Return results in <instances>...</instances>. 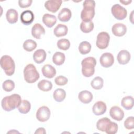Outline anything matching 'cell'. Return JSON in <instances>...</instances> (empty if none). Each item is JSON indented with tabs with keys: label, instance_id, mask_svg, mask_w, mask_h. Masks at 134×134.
<instances>
[{
	"label": "cell",
	"instance_id": "ab89813d",
	"mask_svg": "<svg viewBox=\"0 0 134 134\" xmlns=\"http://www.w3.org/2000/svg\"><path fill=\"white\" fill-rule=\"evenodd\" d=\"M46 133V131L45 130V129L43 127H40L38 128L35 132V133Z\"/></svg>",
	"mask_w": 134,
	"mask_h": 134
},
{
	"label": "cell",
	"instance_id": "5bb4252c",
	"mask_svg": "<svg viewBox=\"0 0 134 134\" xmlns=\"http://www.w3.org/2000/svg\"><path fill=\"white\" fill-rule=\"evenodd\" d=\"M107 109L106 104L102 101H98L95 103L92 108L93 113L97 116L104 114Z\"/></svg>",
	"mask_w": 134,
	"mask_h": 134
},
{
	"label": "cell",
	"instance_id": "d590c367",
	"mask_svg": "<svg viewBox=\"0 0 134 134\" xmlns=\"http://www.w3.org/2000/svg\"><path fill=\"white\" fill-rule=\"evenodd\" d=\"M2 87L5 91L11 92L15 88V83L12 80H7L3 82Z\"/></svg>",
	"mask_w": 134,
	"mask_h": 134
},
{
	"label": "cell",
	"instance_id": "ffe728a7",
	"mask_svg": "<svg viewBox=\"0 0 134 134\" xmlns=\"http://www.w3.org/2000/svg\"><path fill=\"white\" fill-rule=\"evenodd\" d=\"M43 24L48 28L52 27L57 23V18L54 15L45 14L42 17Z\"/></svg>",
	"mask_w": 134,
	"mask_h": 134
},
{
	"label": "cell",
	"instance_id": "30bf717a",
	"mask_svg": "<svg viewBox=\"0 0 134 134\" xmlns=\"http://www.w3.org/2000/svg\"><path fill=\"white\" fill-rule=\"evenodd\" d=\"M62 3L61 0H49L45 2L44 7L48 11L54 13L59 10Z\"/></svg>",
	"mask_w": 134,
	"mask_h": 134
},
{
	"label": "cell",
	"instance_id": "7a4b0ae2",
	"mask_svg": "<svg viewBox=\"0 0 134 134\" xmlns=\"http://www.w3.org/2000/svg\"><path fill=\"white\" fill-rule=\"evenodd\" d=\"M83 9L81 13V18L83 21H92L95 15V2L92 0H86L83 4Z\"/></svg>",
	"mask_w": 134,
	"mask_h": 134
},
{
	"label": "cell",
	"instance_id": "74e56055",
	"mask_svg": "<svg viewBox=\"0 0 134 134\" xmlns=\"http://www.w3.org/2000/svg\"><path fill=\"white\" fill-rule=\"evenodd\" d=\"M54 82L57 85L63 86L67 84L68 82V80L66 77L61 75V76H58L56 77L54 80Z\"/></svg>",
	"mask_w": 134,
	"mask_h": 134
},
{
	"label": "cell",
	"instance_id": "4316f807",
	"mask_svg": "<svg viewBox=\"0 0 134 134\" xmlns=\"http://www.w3.org/2000/svg\"><path fill=\"white\" fill-rule=\"evenodd\" d=\"M38 87L42 91L48 92L52 89V84L49 81L42 80L38 83Z\"/></svg>",
	"mask_w": 134,
	"mask_h": 134
},
{
	"label": "cell",
	"instance_id": "8fae6325",
	"mask_svg": "<svg viewBox=\"0 0 134 134\" xmlns=\"http://www.w3.org/2000/svg\"><path fill=\"white\" fill-rule=\"evenodd\" d=\"M110 116L115 120L120 121L124 117V112L119 107L114 106L111 107L109 110Z\"/></svg>",
	"mask_w": 134,
	"mask_h": 134
},
{
	"label": "cell",
	"instance_id": "603a6c76",
	"mask_svg": "<svg viewBox=\"0 0 134 134\" xmlns=\"http://www.w3.org/2000/svg\"><path fill=\"white\" fill-rule=\"evenodd\" d=\"M68 31L67 26L63 24L58 25L53 30L54 35L57 37H60L65 36Z\"/></svg>",
	"mask_w": 134,
	"mask_h": 134
},
{
	"label": "cell",
	"instance_id": "e575fe53",
	"mask_svg": "<svg viewBox=\"0 0 134 134\" xmlns=\"http://www.w3.org/2000/svg\"><path fill=\"white\" fill-rule=\"evenodd\" d=\"M57 47L62 50H67L70 47V42L67 39H61L57 42Z\"/></svg>",
	"mask_w": 134,
	"mask_h": 134
},
{
	"label": "cell",
	"instance_id": "8d00e7d4",
	"mask_svg": "<svg viewBox=\"0 0 134 134\" xmlns=\"http://www.w3.org/2000/svg\"><path fill=\"white\" fill-rule=\"evenodd\" d=\"M124 126L127 129H132L134 128V119L133 116L128 117L125 120Z\"/></svg>",
	"mask_w": 134,
	"mask_h": 134
},
{
	"label": "cell",
	"instance_id": "83f0119b",
	"mask_svg": "<svg viewBox=\"0 0 134 134\" xmlns=\"http://www.w3.org/2000/svg\"><path fill=\"white\" fill-rule=\"evenodd\" d=\"M94 23L92 21H83L80 24V29L84 33H88L91 32L94 29Z\"/></svg>",
	"mask_w": 134,
	"mask_h": 134
},
{
	"label": "cell",
	"instance_id": "2e32d148",
	"mask_svg": "<svg viewBox=\"0 0 134 134\" xmlns=\"http://www.w3.org/2000/svg\"><path fill=\"white\" fill-rule=\"evenodd\" d=\"M130 58L131 55L130 53L126 50H122L119 51L117 57L118 63L122 65L128 63L130 60Z\"/></svg>",
	"mask_w": 134,
	"mask_h": 134
},
{
	"label": "cell",
	"instance_id": "f1b7e54d",
	"mask_svg": "<svg viewBox=\"0 0 134 134\" xmlns=\"http://www.w3.org/2000/svg\"><path fill=\"white\" fill-rule=\"evenodd\" d=\"M31 104L27 100H22L20 104L18 107L19 111L23 114H27L30 110Z\"/></svg>",
	"mask_w": 134,
	"mask_h": 134
},
{
	"label": "cell",
	"instance_id": "4fadbf2b",
	"mask_svg": "<svg viewBox=\"0 0 134 134\" xmlns=\"http://www.w3.org/2000/svg\"><path fill=\"white\" fill-rule=\"evenodd\" d=\"M111 31L115 36L117 37H121L125 35L126 33L127 27L124 24L116 23L113 26Z\"/></svg>",
	"mask_w": 134,
	"mask_h": 134
},
{
	"label": "cell",
	"instance_id": "d6a6232c",
	"mask_svg": "<svg viewBox=\"0 0 134 134\" xmlns=\"http://www.w3.org/2000/svg\"><path fill=\"white\" fill-rule=\"evenodd\" d=\"M110 121L111 120L109 118L106 117L99 119L96 124L97 129L99 131L105 132L106 126Z\"/></svg>",
	"mask_w": 134,
	"mask_h": 134
},
{
	"label": "cell",
	"instance_id": "836d02e7",
	"mask_svg": "<svg viewBox=\"0 0 134 134\" xmlns=\"http://www.w3.org/2000/svg\"><path fill=\"white\" fill-rule=\"evenodd\" d=\"M118 128L117 124L110 121L106 126L105 132L107 134H115L117 132Z\"/></svg>",
	"mask_w": 134,
	"mask_h": 134
},
{
	"label": "cell",
	"instance_id": "ba28073f",
	"mask_svg": "<svg viewBox=\"0 0 134 134\" xmlns=\"http://www.w3.org/2000/svg\"><path fill=\"white\" fill-rule=\"evenodd\" d=\"M51 115L50 109L46 106L39 107L36 113V118L40 122H45L47 121Z\"/></svg>",
	"mask_w": 134,
	"mask_h": 134
},
{
	"label": "cell",
	"instance_id": "e0dca14e",
	"mask_svg": "<svg viewBox=\"0 0 134 134\" xmlns=\"http://www.w3.org/2000/svg\"><path fill=\"white\" fill-rule=\"evenodd\" d=\"M43 75L48 79L53 78L56 74L55 69L50 64H46L43 65L41 69Z\"/></svg>",
	"mask_w": 134,
	"mask_h": 134
},
{
	"label": "cell",
	"instance_id": "484cf974",
	"mask_svg": "<svg viewBox=\"0 0 134 134\" xmlns=\"http://www.w3.org/2000/svg\"><path fill=\"white\" fill-rule=\"evenodd\" d=\"M65 57L64 53L61 52H56L52 57V61L57 65H62L65 61Z\"/></svg>",
	"mask_w": 134,
	"mask_h": 134
},
{
	"label": "cell",
	"instance_id": "60d3db41",
	"mask_svg": "<svg viewBox=\"0 0 134 134\" xmlns=\"http://www.w3.org/2000/svg\"><path fill=\"white\" fill-rule=\"evenodd\" d=\"M131 1H120V2L122 3L124 5H128L129 3H131Z\"/></svg>",
	"mask_w": 134,
	"mask_h": 134
},
{
	"label": "cell",
	"instance_id": "9a60e30c",
	"mask_svg": "<svg viewBox=\"0 0 134 134\" xmlns=\"http://www.w3.org/2000/svg\"><path fill=\"white\" fill-rule=\"evenodd\" d=\"M45 29L40 24H35L31 29V35L36 39H40L42 35H44Z\"/></svg>",
	"mask_w": 134,
	"mask_h": 134
},
{
	"label": "cell",
	"instance_id": "d4e9b609",
	"mask_svg": "<svg viewBox=\"0 0 134 134\" xmlns=\"http://www.w3.org/2000/svg\"><path fill=\"white\" fill-rule=\"evenodd\" d=\"M53 97L56 102H61L66 97V92L63 89L58 88L54 91Z\"/></svg>",
	"mask_w": 134,
	"mask_h": 134
},
{
	"label": "cell",
	"instance_id": "7402d4cb",
	"mask_svg": "<svg viewBox=\"0 0 134 134\" xmlns=\"http://www.w3.org/2000/svg\"><path fill=\"white\" fill-rule=\"evenodd\" d=\"M18 12L14 9H8L6 14L7 21L11 24H15L18 21Z\"/></svg>",
	"mask_w": 134,
	"mask_h": 134
},
{
	"label": "cell",
	"instance_id": "4dcf8cb0",
	"mask_svg": "<svg viewBox=\"0 0 134 134\" xmlns=\"http://www.w3.org/2000/svg\"><path fill=\"white\" fill-rule=\"evenodd\" d=\"M104 84L103 79L100 76H96L94 77L91 82V85L95 90H100Z\"/></svg>",
	"mask_w": 134,
	"mask_h": 134
},
{
	"label": "cell",
	"instance_id": "3957f363",
	"mask_svg": "<svg viewBox=\"0 0 134 134\" xmlns=\"http://www.w3.org/2000/svg\"><path fill=\"white\" fill-rule=\"evenodd\" d=\"M81 65L83 75L87 77H91L94 74L96 60L92 57H86L82 61Z\"/></svg>",
	"mask_w": 134,
	"mask_h": 134
},
{
	"label": "cell",
	"instance_id": "cb8c5ba5",
	"mask_svg": "<svg viewBox=\"0 0 134 134\" xmlns=\"http://www.w3.org/2000/svg\"><path fill=\"white\" fill-rule=\"evenodd\" d=\"M121 105L127 110L132 109L133 106V98L130 96H127L123 97L121 101Z\"/></svg>",
	"mask_w": 134,
	"mask_h": 134
},
{
	"label": "cell",
	"instance_id": "44dd1931",
	"mask_svg": "<svg viewBox=\"0 0 134 134\" xmlns=\"http://www.w3.org/2000/svg\"><path fill=\"white\" fill-rule=\"evenodd\" d=\"M72 13L71 10L67 8H62L58 15L59 20L62 22L68 21L71 18Z\"/></svg>",
	"mask_w": 134,
	"mask_h": 134
},
{
	"label": "cell",
	"instance_id": "ac0fdd59",
	"mask_svg": "<svg viewBox=\"0 0 134 134\" xmlns=\"http://www.w3.org/2000/svg\"><path fill=\"white\" fill-rule=\"evenodd\" d=\"M78 98L82 103L88 104L93 99V95L90 91L84 90L79 93Z\"/></svg>",
	"mask_w": 134,
	"mask_h": 134
},
{
	"label": "cell",
	"instance_id": "9c48e42d",
	"mask_svg": "<svg viewBox=\"0 0 134 134\" xmlns=\"http://www.w3.org/2000/svg\"><path fill=\"white\" fill-rule=\"evenodd\" d=\"M99 62L101 65L104 68L110 67L114 62V56L109 52L104 53L99 58Z\"/></svg>",
	"mask_w": 134,
	"mask_h": 134
},
{
	"label": "cell",
	"instance_id": "5b68a950",
	"mask_svg": "<svg viewBox=\"0 0 134 134\" xmlns=\"http://www.w3.org/2000/svg\"><path fill=\"white\" fill-rule=\"evenodd\" d=\"M0 64L1 68L3 69L7 75L12 76L14 73L15 64L11 57L7 55L2 56L1 58Z\"/></svg>",
	"mask_w": 134,
	"mask_h": 134
},
{
	"label": "cell",
	"instance_id": "52a82bcc",
	"mask_svg": "<svg viewBox=\"0 0 134 134\" xmlns=\"http://www.w3.org/2000/svg\"><path fill=\"white\" fill-rule=\"evenodd\" d=\"M111 12L113 16L118 20L124 19L127 15V10L118 4H115L111 7Z\"/></svg>",
	"mask_w": 134,
	"mask_h": 134
},
{
	"label": "cell",
	"instance_id": "277c9868",
	"mask_svg": "<svg viewBox=\"0 0 134 134\" xmlns=\"http://www.w3.org/2000/svg\"><path fill=\"white\" fill-rule=\"evenodd\" d=\"M24 79L28 83L36 82L40 77L35 66L32 64L27 65L24 69Z\"/></svg>",
	"mask_w": 134,
	"mask_h": 134
},
{
	"label": "cell",
	"instance_id": "7c38bea8",
	"mask_svg": "<svg viewBox=\"0 0 134 134\" xmlns=\"http://www.w3.org/2000/svg\"><path fill=\"white\" fill-rule=\"evenodd\" d=\"M35 18L33 12L30 10H26L20 15V20L25 25H29L34 21Z\"/></svg>",
	"mask_w": 134,
	"mask_h": 134
},
{
	"label": "cell",
	"instance_id": "f35d334b",
	"mask_svg": "<svg viewBox=\"0 0 134 134\" xmlns=\"http://www.w3.org/2000/svg\"><path fill=\"white\" fill-rule=\"evenodd\" d=\"M32 2V0H19L18 1V5L20 7L24 8L29 7Z\"/></svg>",
	"mask_w": 134,
	"mask_h": 134
},
{
	"label": "cell",
	"instance_id": "d6986e66",
	"mask_svg": "<svg viewBox=\"0 0 134 134\" xmlns=\"http://www.w3.org/2000/svg\"><path fill=\"white\" fill-rule=\"evenodd\" d=\"M46 57V52L43 49H38L34 53L33 59L36 63L40 64L45 61Z\"/></svg>",
	"mask_w": 134,
	"mask_h": 134
},
{
	"label": "cell",
	"instance_id": "6da1fadb",
	"mask_svg": "<svg viewBox=\"0 0 134 134\" xmlns=\"http://www.w3.org/2000/svg\"><path fill=\"white\" fill-rule=\"evenodd\" d=\"M21 96L17 94H13L4 97L1 102V105L4 110L10 111L18 108L21 102Z\"/></svg>",
	"mask_w": 134,
	"mask_h": 134
},
{
	"label": "cell",
	"instance_id": "1f68e13d",
	"mask_svg": "<svg viewBox=\"0 0 134 134\" xmlns=\"http://www.w3.org/2000/svg\"><path fill=\"white\" fill-rule=\"evenodd\" d=\"M23 48L28 52L32 51L37 47V43L32 39H27L23 43Z\"/></svg>",
	"mask_w": 134,
	"mask_h": 134
},
{
	"label": "cell",
	"instance_id": "f546056e",
	"mask_svg": "<svg viewBox=\"0 0 134 134\" xmlns=\"http://www.w3.org/2000/svg\"><path fill=\"white\" fill-rule=\"evenodd\" d=\"M91 50V44L87 41H84L81 42L79 46V52L82 54L88 53Z\"/></svg>",
	"mask_w": 134,
	"mask_h": 134
},
{
	"label": "cell",
	"instance_id": "8992f818",
	"mask_svg": "<svg viewBox=\"0 0 134 134\" xmlns=\"http://www.w3.org/2000/svg\"><path fill=\"white\" fill-rule=\"evenodd\" d=\"M109 40L110 36L107 32H100L97 36L96 46L100 49H105L108 46Z\"/></svg>",
	"mask_w": 134,
	"mask_h": 134
}]
</instances>
